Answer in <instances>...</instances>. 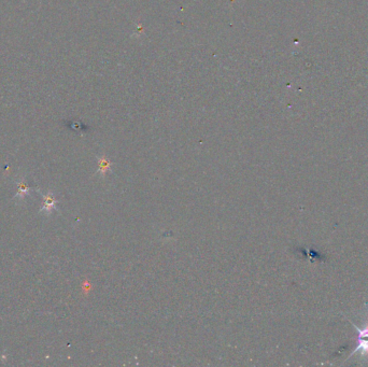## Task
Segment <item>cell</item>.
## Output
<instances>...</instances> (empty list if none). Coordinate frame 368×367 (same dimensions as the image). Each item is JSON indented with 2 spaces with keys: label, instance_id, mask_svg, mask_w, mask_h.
Instances as JSON below:
<instances>
[{
  "label": "cell",
  "instance_id": "cell-1",
  "mask_svg": "<svg viewBox=\"0 0 368 367\" xmlns=\"http://www.w3.org/2000/svg\"><path fill=\"white\" fill-rule=\"evenodd\" d=\"M42 205L40 207V212L45 215H50L52 212L57 210V199L52 192L42 194Z\"/></svg>",
  "mask_w": 368,
  "mask_h": 367
},
{
  "label": "cell",
  "instance_id": "cell-2",
  "mask_svg": "<svg viewBox=\"0 0 368 367\" xmlns=\"http://www.w3.org/2000/svg\"><path fill=\"white\" fill-rule=\"evenodd\" d=\"M30 192L31 187L28 185L27 180H26L24 177L18 178L16 181V192L14 195V199L21 201L25 199V197H27Z\"/></svg>",
  "mask_w": 368,
  "mask_h": 367
},
{
  "label": "cell",
  "instance_id": "cell-3",
  "mask_svg": "<svg viewBox=\"0 0 368 367\" xmlns=\"http://www.w3.org/2000/svg\"><path fill=\"white\" fill-rule=\"evenodd\" d=\"M355 327H357V330L359 331V340H358L359 346H358L357 350L353 352V355L358 351L368 352V326L364 327V329H359L358 326H355Z\"/></svg>",
  "mask_w": 368,
  "mask_h": 367
},
{
  "label": "cell",
  "instance_id": "cell-4",
  "mask_svg": "<svg viewBox=\"0 0 368 367\" xmlns=\"http://www.w3.org/2000/svg\"><path fill=\"white\" fill-rule=\"evenodd\" d=\"M110 168H111V162H110L107 157L102 156L98 159V173L100 175H106Z\"/></svg>",
  "mask_w": 368,
  "mask_h": 367
}]
</instances>
